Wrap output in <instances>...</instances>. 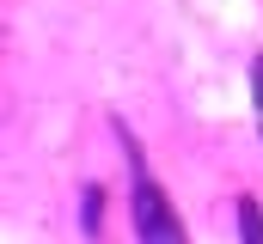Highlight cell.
<instances>
[{
  "label": "cell",
  "mask_w": 263,
  "mask_h": 244,
  "mask_svg": "<svg viewBox=\"0 0 263 244\" xmlns=\"http://www.w3.org/2000/svg\"><path fill=\"white\" fill-rule=\"evenodd\" d=\"M129 171H135V201H129V214H135V238H141V244H184V220L172 214L165 189H159V183H153V171L141 165V153L129 159Z\"/></svg>",
  "instance_id": "obj_1"
},
{
  "label": "cell",
  "mask_w": 263,
  "mask_h": 244,
  "mask_svg": "<svg viewBox=\"0 0 263 244\" xmlns=\"http://www.w3.org/2000/svg\"><path fill=\"white\" fill-rule=\"evenodd\" d=\"M239 226H245V244H263V208L251 201V195L239 201Z\"/></svg>",
  "instance_id": "obj_2"
},
{
  "label": "cell",
  "mask_w": 263,
  "mask_h": 244,
  "mask_svg": "<svg viewBox=\"0 0 263 244\" xmlns=\"http://www.w3.org/2000/svg\"><path fill=\"white\" fill-rule=\"evenodd\" d=\"M251 104H257V134H263V55H257V67H251Z\"/></svg>",
  "instance_id": "obj_3"
}]
</instances>
